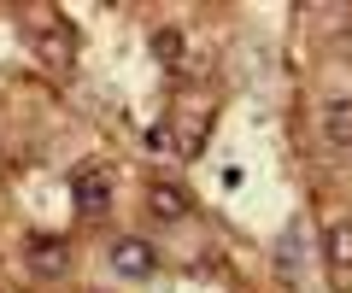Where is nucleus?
I'll list each match as a JSON object with an SVG mask.
<instances>
[{
  "instance_id": "7",
  "label": "nucleus",
  "mask_w": 352,
  "mask_h": 293,
  "mask_svg": "<svg viewBox=\"0 0 352 293\" xmlns=\"http://www.w3.org/2000/svg\"><path fill=\"white\" fill-rule=\"evenodd\" d=\"M323 258H329V276L335 281H352V223H329Z\"/></svg>"
},
{
  "instance_id": "2",
  "label": "nucleus",
  "mask_w": 352,
  "mask_h": 293,
  "mask_svg": "<svg viewBox=\"0 0 352 293\" xmlns=\"http://www.w3.org/2000/svg\"><path fill=\"white\" fill-rule=\"evenodd\" d=\"M30 47H36L41 71H71L76 65V30L65 18H36L30 24Z\"/></svg>"
},
{
  "instance_id": "3",
  "label": "nucleus",
  "mask_w": 352,
  "mask_h": 293,
  "mask_svg": "<svg viewBox=\"0 0 352 293\" xmlns=\"http://www.w3.org/2000/svg\"><path fill=\"white\" fill-rule=\"evenodd\" d=\"M112 170L106 165H94V159H88V165H76V176H71V200H76V211L82 217H106L112 211Z\"/></svg>"
},
{
  "instance_id": "1",
  "label": "nucleus",
  "mask_w": 352,
  "mask_h": 293,
  "mask_svg": "<svg viewBox=\"0 0 352 293\" xmlns=\"http://www.w3.org/2000/svg\"><path fill=\"white\" fill-rule=\"evenodd\" d=\"M153 59H159L170 77H206V71H212V53H206V47H200V41H194L182 24L153 30Z\"/></svg>"
},
{
  "instance_id": "5",
  "label": "nucleus",
  "mask_w": 352,
  "mask_h": 293,
  "mask_svg": "<svg viewBox=\"0 0 352 293\" xmlns=\"http://www.w3.org/2000/svg\"><path fill=\"white\" fill-rule=\"evenodd\" d=\"M147 211L159 217V223H182V217L194 211L188 188H176V182H147Z\"/></svg>"
},
{
  "instance_id": "8",
  "label": "nucleus",
  "mask_w": 352,
  "mask_h": 293,
  "mask_svg": "<svg viewBox=\"0 0 352 293\" xmlns=\"http://www.w3.org/2000/svg\"><path fill=\"white\" fill-rule=\"evenodd\" d=\"M323 135L352 153V100H329L323 106Z\"/></svg>"
},
{
  "instance_id": "6",
  "label": "nucleus",
  "mask_w": 352,
  "mask_h": 293,
  "mask_svg": "<svg viewBox=\"0 0 352 293\" xmlns=\"http://www.w3.org/2000/svg\"><path fill=\"white\" fill-rule=\"evenodd\" d=\"M30 270H36V276H65V270H71V246L65 241H53V235H30Z\"/></svg>"
},
{
  "instance_id": "4",
  "label": "nucleus",
  "mask_w": 352,
  "mask_h": 293,
  "mask_svg": "<svg viewBox=\"0 0 352 293\" xmlns=\"http://www.w3.org/2000/svg\"><path fill=\"white\" fill-rule=\"evenodd\" d=\"M106 258H112V270H118L124 281H147L153 270H159V253H153L141 235H124V241H112V253H106Z\"/></svg>"
}]
</instances>
